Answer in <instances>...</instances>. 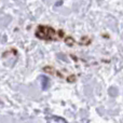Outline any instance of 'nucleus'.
<instances>
[{
    "instance_id": "nucleus-1",
    "label": "nucleus",
    "mask_w": 123,
    "mask_h": 123,
    "mask_svg": "<svg viewBox=\"0 0 123 123\" xmlns=\"http://www.w3.org/2000/svg\"><path fill=\"white\" fill-rule=\"evenodd\" d=\"M54 34H55V31L52 28L47 27V26H39L36 31V36L40 39H51L53 38Z\"/></svg>"
},
{
    "instance_id": "nucleus-6",
    "label": "nucleus",
    "mask_w": 123,
    "mask_h": 123,
    "mask_svg": "<svg viewBox=\"0 0 123 123\" xmlns=\"http://www.w3.org/2000/svg\"><path fill=\"white\" fill-rule=\"evenodd\" d=\"M76 80H77V77L74 76V74H70V76L67 78V81H68L69 83H74V82H76Z\"/></svg>"
},
{
    "instance_id": "nucleus-5",
    "label": "nucleus",
    "mask_w": 123,
    "mask_h": 123,
    "mask_svg": "<svg viewBox=\"0 0 123 123\" xmlns=\"http://www.w3.org/2000/svg\"><path fill=\"white\" fill-rule=\"evenodd\" d=\"M65 42H66V44H68V45H72L74 43V40L71 37H67V38L65 39Z\"/></svg>"
},
{
    "instance_id": "nucleus-2",
    "label": "nucleus",
    "mask_w": 123,
    "mask_h": 123,
    "mask_svg": "<svg viewBox=\"0 0 123 123\" xmlns=\"http://www.w3.org/2000/svg\"><path fill=\"white\" fill-rule=\"evenodd\" d=\"M41 81H42V90H47L49 89V86L51 85V82H50V79L47 78L45 76L41 77Z\"/></svg>"
},
{
    "instance_id": "nucleus-4",
    "label": "nucleus",
    "mask_w": 123,
    "mask_h": 123,
    "mask_svg": "<svg viewBox=\"0 0 123 123\" xmlns=\"http://www.w3.org/2000/svg\"><path fill=\"white\" fill-rule=\"evenodd\" d=\"M109 94H110L111 96H117L118 95L117 87H110V89H109Z\"/></svg>"
},
{
    "instance_id": "nucleus-3",
    "label": "nucleus",
    "mask_w": 123,
    "mask_h": 123,
    "mask_svg": "<svg viewBox=\"0 0 123 123\" xmlns=\"http://www.w3.org/2000/svg\"><path fill=\"white\" fill-rule=\"evenodd\" d=\"M43 71L44 72H49V74H55V69L51 66H47V67L43 68Z\"/></svg>"
}]
</instances>
